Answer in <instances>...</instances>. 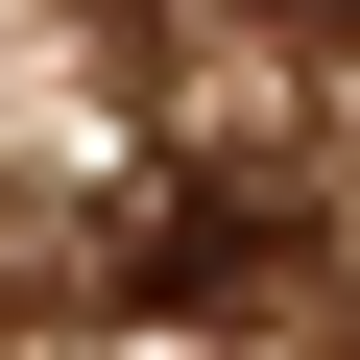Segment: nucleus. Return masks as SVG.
<instances>
[{"mask_svg":"<svg viewBox=\"0 0 360 360\" xmlns=\"http://www.w3.org/2000/svg\"><path fill=\"white\" fill-rule=\"evenodd\" d=\"M288 240H312L288 193H240V168H193L168 217H120V312H240V288H264Z\"/></svg>","mask_w":360,"mask_h":360,"instance_id":"f257e3e1","label":"nucleus"}]
</instances>
